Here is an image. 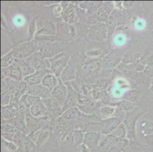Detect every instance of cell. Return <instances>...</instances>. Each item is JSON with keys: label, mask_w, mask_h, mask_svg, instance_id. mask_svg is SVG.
Instances as JSON below:
<instances>
[{"label": "cell", "mask_w": 153, "mask_h": 152, "mask_svg": "<svg viewBox=\"0 0 153 152\" xmlns=\"http://www.w3.org/2000/svg\"><path fill=\"white\" fill-rule=\"evenodd\" d=\"M69 56L66 53H59L54 58L51 59V69L54 72L56 76H59L65 67L67 66Z\"/></svg>", "instance_id": "cell-1"}, {"label": "cell", "mask_w": 153, "mask_h": 152, "mask_svg": "<svg viewBox=\"0 0 153 152\" xmlns=\"http://www.w3.org/2000/svg\"><path fill=\"white\" fill-rule=\"evenodd\" d=\"M37 45L34 43H26L20 46L19 49L13 50L17 59L26 58L35 51Z\"/></svg>", "instance_id": "cell-2"}, {"label": "cell", "mask_w": 153, "mask_h": 152, "mask_svg": "<svg viewBox=\"0 0 153 152\" xmlns=\"http://www.w3.org/2000/svg\"><path fill=\"white\" fill-rule=\"evenodd\" d=\"M50 73H51V70L47 69L37 71V72H34V74L24 78V82H25L26 83L29 84L30 85H37L42 82L45 75Z\"/></svg>", "instance_id": "cell-3"}, {"label": "cell", "mask_w": 153, "mask_h": 152, "mask_svg": "<svg viewBox=\"0 0 153 152\" xmlns=\"http://www.w3.org/2000/svg\"><path fill=\"white\" fill-rule=\"evenodd\" d=\"M52 97L55 99L57 102L60 104L63 103H66V100L67 99V90L64 85L62 83H59L53 90L51 92Z\"/></svg>", "instance_id": "cell-4"}, {"label": "cell", "mask_w": 153, "mask_h": 152, "mask_svg": "<svg viewBox=\"0 0 153 152\" xmlns=\"http://www.w3.org/2000/svg\"><path fill=\"white\" fill-rule=\"evenodd\" d=\"M30 114L35 118H44L47 115V109L44 106L42 100H38L34 105L30 107Z\"/></svg>", "instance_id": "cell-5"}, {"label": "cell", "mask_w": 153, "mask_h": 152, "mask_svg": "<svg viewBox=\"0 0 153 152\" xmlns=\"http://www.w3.org/2000/svg\"><path fill=\"white\" fill-rule=\"evenodd\" d=\"M103 122L104 127L102 132L104 134H108L114 132L117 128V125L120 123V120L118 118H108L103 121Z\"/></svg>", "instance_id": "cell-6"}, {"label": "cell", "mask_w": 153, "mask_h": 152, "mask_svg": "<svg viewBox=\"0 0 153 152\" xmlns=\"http://www.w3.org/2000/svg\"><path fill=\"white\" fill-rule=\"evenodd\" d=\"M99 141V134L98 132H87L85 134L84 143L88 148H92L95 147Z\"/></svg>", "instance_id": "cell-7"}, {"label": "cell", "mask_w": 153, "mask_h": 152, "mask_svg": "<svg viewBox=\"0 0 153 152\" xmlns=\"http://www.w3.org/2000/svg\"><path fill=\"white\" fill-rule=\"evenodd\" d=\"M41 84L45 87L50 89L51 90H53L59 85V82H58V79H56L55 75H53L52 73H50L44 76L42 82H41Z\"/></svg>", "instance_id": "cell-8"}, {"label": "cell", "mask_w": 153, "mask_h": 152, "mask_svg": "<svg viewBox=\"0 0 153 152\" xmlns=\"http://www.w3.org/2000/svg\"><path fill=\"white\" fill-rule=\"evenodd\" d=\"M42 102L44 103V106L47 109V110L51 111L53 113L58 114L60 113V107H59V102H57L55 99L53 98H47L44 99L42 100Z\"/></svg>", "instance_id": "cell-9"}, {"label": "cell", "mask_w": 153, "mask_h": 152, "mask_svg": "<svg viewBox=\"0 0 153 152\" xmlns=\"http://www.w3.org/2000/svg\"><path fill=\"white\" fill-rule=\"evenodd\" d=\"M17 116V110L12 106H2V117L4 119H12Z\"/></svg>", "instance_id": "cell-10"}, {"label": "cell", "mask_w": 153, "mask_h": 152, "mask_svg": "<svg viewBox=\"0 0 153 152\" xmlns=\"http://www.w3.org/2000/svg\"><path fill=\"white\" fill-rule=\"evenodd\" d=\"M39 100L38 97H35V96H32L30 94H24L20 100V104L23 105L25 107H31L34 105L37 100Z\"/></svg>", "instance_id": "cell-11"}, {"label": "cell", "mask_w": 153, "mask_h": 152, "mask_svg": "<svg viewBox=\"0 0 153 152\" xmlns=\"http://www.w3.org/2000/svg\"><path fill=\"white\" fill-rule=\"evenodd\" d=\"M9 69H10V77L12 79L19 81L22 79V76L23 75L19 66V62H15V64L9 66Z\"/></svg>", "instance_id": "cell-12"}, {"label": "cell", "mask_w": 153, "mask_h": 152, "mask_svg": "<svg viewBox=\"0 0 153 152\" xmlns=\"http://www.w3.org/2000/svg\"><path fill=\"white\" fill-rule=\"evenodd\" d=\"M19 66H20L21 71L22 72V75L24 77L28 76V75H32L34 73V67L32 66V65L29 62H19Z\"/></svg>", "instance_id": "cell-13"}, {"label": "cell", "mask_w": 153, "mask_h": 152, "mask_svg": "<svg viewBox=\"0 0 153 152\" xmlns=\"http://www.w3.org/2000/svg\"><path fill=\"white\" fill-rule=\"evenodd\" d=\"M17 59L15 56V53H14L13 51H12L11 53H9V54H7L6 56H5L4 57H2V66L3 68L7 66H9V65H12L13 64H15V62H17Z\"/></svg>", "instance_id": "cell-14"}, {"label": "cell", "mask_w": 153, "mask_h": 152, "mask_svg": "<svg viewBox=\"0 0 153 152\" xmlns=\"http://www.w3.org/2000/svg\"><path fill=\"white\" fill-rule=\"evenodd\" d=\"M62 79L63 81L71 80V79L75 78V72H74V67L72 63H69L67 66L65 68L63 72H62Z\"/></svg>", "instance_id": "cell-15"}, {"label": "cell", "mask_w": 153, "mask_h": 152, "mask_svg": "<svg viewBox=\"0 0 153 152\" xmlns=\"http://www.w3.org/2000/svg\"><path fill=\"white\" fill-rule=\"evenodd\" d=\"M25 123L27 129H28L30 131H32V130H34L36 127H37L39 122L37 119V118H35V117L33 116L31 114L27 113V115H26Z\"/></svg>", "instance_id": "cell-16"}, {"label": "cell", "mask_w": 153, "mask_h": 152, "mask_svg": "<svg viewBox=\"0 0 153 152\" xmlns=\"http://www.w3.org/2000/svg\"><path fill=\"white\" fill-rule=\"evenodd\" d=\"M38 53L41 56L42 58H46V57L51 58L55 54L57 53V50H54L53 47H44L40 50V52Z\"/></svg>", "instance_id": "cell-17"}, {"label": "cell", "mask_w": 153, "mask_h": 152, "mask_svg": "<svg viewBox=\"0 0 153 152\" xmlns=\"http://www.w3.org/2000/svg\"><path fill=\"white\" fill-rule=\"evenodd\" d=\"M56 29L55 26L52 23H49L45 25V27L37 32V34H43V35H47V34H55Z\"/></svg>", "instance_id": "cell-18"}, {"label": "cell", "mask_w": 153, "mask_h": 152, "mask_svg": "<svg viewBox=\"0 0 153 152\" xmlns=\"http://www.w3.org/2000/svg\"><path fill=\"white\" fill-rule=\"evenodd\" d=\"M126 42V37L125 34L122 33H119L115 35L114 37V44L118 47H122L124 46Z\"/></svg>", "instance_id": "cell-19"}, {"label": "cell", "mask_w": 153, "mask_h": 152, "mask_svg": "<svg viewBox=\"0 0 153 152\" xmlns=\"http://www.w3.org/2000/svg\"><path fill=\"white\" fill-rule=\"evenodd\" d=\"M50 135H51V133L48 131H43V132H41L38 135V137H37V145L39 146V147H41L45 143L46 141L48 139Z\"/></svg>", "instance_id": "cell-20"}, {"label": "cell", "mask_w": 153, "mask_h": 152, "mask_svg": "<svg viewBox=\"0 0 153 152\" xmlns=\"http://www.w3.org/2000/svg\"><path fill=\"white\" fill-rule=\"evenodd\" d=\"M78 111L77 109L76 108H71L68 110L64 114H62V117L64 119H75L78 115Z\"/></svg>", "instance_id": "cell-21"}, {"label": "cell", "mask_w": 153, "mask_h": 152, "mask_svg": "<svg viewBox=\"0 0 153 152\" xmlns=\"http://www.w3.org/2000/svg\"><path fill=\"white\" fill-rule=\"evenodd\" d=\"M25 18L22 15H15L13 18V19H12V22H13V24H15V26L19 27H23L24 25H25Z\"/></svg>", "instance_id": "cell-22"}, {"label": "cell", "mask_w": 153, "mask_h": 152, "mask_svg": "<svg viewBox=\"0 0 153 152\" xmlns=\"http://www.w3.org/2000/svg\"><path fill=\"white\" fill-rule=\"evenodd\" d=\"M125 91H126L125 89L122 88L119 86L114 85V87H113L112 90H111V94H112L113 97H116V98H120L123 95Z\"/></svg>", "instance_id": "cell-23"}, {"label": "cell", "mask_w": 153, "mask_h": 152, "mask_svg": "<svg viewBox=\"0 0 153 152\" xmlns=\"http://www.w3.org/2000/svg\"><path fill=\"white\" fill-rule=\"evenodd\" d=\"M117 106L123 110L125 111H130L134 107V104L130 101H126V100H122L120 102L117 104Z\"/></svg>", "instance_id": "cell-24"}, {"label": "cell", "mask_w": 153, "mask_h": 152, "mask_svg": "<svg viewBox=\"0 0 153 152\" xmlns=\"http://www.w3.org/2000/svg\"><path fill=\"white\" fill-rule=\"evenodd\" d=\"M95 102L89 103V104H86V105L80 106V107H79V109H80L83 113H85L89 114L93 112V110H94V109L95 108Z\"/></svg>", "instance_id": "cell-25"}, {"label": "cell", "mask_w": 153, "mask_h": 152, "mask_svg": "<svg viewBox=\"0 0 153 152\" xmlns=\"http://www.w3.org/2000/svg\"><path fill=\"white\" fill-rule=\"evenodd\" d=\"M85 135L81 130H76L74 132V141L77 145H81L84 142Z\"/></svg>", "instance_id": "cell-26"}, {"label": "cell", "mask_w": 153, "mask_h": 152, "mask_svg": "<svg viewBox=\"0 0 153 152\" xmlns=\"http://www.w3.org/2000/svg\"><path fill=\"white\" fill-rule=\"evenodd\" d=\"M114 107H104L101 109V114L104 117H109L114 113Z\"/></svg>", "instance_id": "cell-27"}, {"label": "cell", "mask_w": 153, "mask_h": 152, "mask_svg": "<svg viewBox=\"0 0 153 152\" xmlns=\"http://www.w3.org/2000/svg\"><path fill=\"white\" fill-rule=\"evenodd\" d=\"M146 26V22L143 19H138L134 23V27L137 30H144Z\"/></svg>", "instance_id": "cell-28"}, {"label": "cell", "mask_w": 153, "mask_h": 152, "mask_svg": "<svg viewBox=\"0 0 153 152\" xmlns=\"http://www.w3.org/2000/svg\"><path fill=\"white\" fill-rule=\"evenodd\" d=\"M112 135L115 138H122L125 135V129L124 126L123 125H120L119 127L117 128L114 132H112Z\"/></svg>", "instance_id": "cell-29"}, {"label": "cell", "mask_w": 153, "mask_h": 152, "mask_svg": "<svg viewBox=\"0 0 153 152\" xmlns=\"http://www.w3.org/2000/svg\"><path fill=\"white\" fill-rule=\"evenodd\" d=\"M2 130L5 133H14L17 131V128L15 127L12 124H2Z\"/></svg>", "instance_id": "cell-30"}, {"label": "cell", "mask_w": 153, "mask_h": 152, "mask_svg": "<svg viewBox=\"0 0 153 152\" xmlns=\"http://www.w3.org/2000/svg\"><path fill=\"white\" fill-rule=\"evenodd\" d=\"M76 97H75L74 94H69L68 96L67 99L66 100V107H75L76 105Z\"/></svg>", "instance_id": "cell-31"}, {"label": "cell", "mask_w": 153, "mask_h": 152, "mask_svg": "<svg viewBox=\"0 0 153 152\" xmlns=\"http://www.w3.org/2000/svg\"><path fill=\"white\" fill-rule=\"evenodd\" d=\"M78 102L82 105H86L90 103V98L85 95L79 94L78 95Z\"/></svg>", "instance_id": "cell-32"}, {"label": "cell", "mask_w": 153, "mask_h": 152, "mask_svg": "<svg viewBox=\"0 0 153 152\" xmlns=\"http://www.w3.org/2000/svg\"><path fill=\"white\" fill-rule=\"evenodd\" d=\"M3 143L5 148L8 149L9 151H15L17 150V146L15 145L13 142H9V141H6L5 140V139H3Z\"/></svg>", "instance_id": "cell-33"}, {"label": "cell", "mask_w": 153, "mask_h": 152, "mask_svg": "<svg viewBox=\"0 0 153 152\" xmlns=\"http://www.w3.org/2000/svg\"><path fill=\"white\" fill-rule=\"evenodd\" d=\"M36 26H35V20H33L30 22V24L28 27V32H29V39L31 40L32 37H34V32H35Z\"/></svg>", "instance_id": "cell-34"}, {"label": "cell", "mask_w": 153, "mask_h": 152, "mask_svg": "<svg viewBox=\"0 0 153 152\" xmlns=\"http://www.w3.org/2000/svg\"><path fill=\"white\" fill-rule=\"evenodd\" d=\"M100 63H101V62H100L99 60H94L92 61V62H90L86 67H87L89 70L94 71L95 70V69H98V67L100 66Z\"/></svg>", "instance_id": "cell-35"}, {"label": "cell", "mask_w": 153, "mask_h": 152, "mask_svg": "<svg viewBox=\"0 0 153 152\" xmlns=\"http://www.w3.org/2000/svg\"><path fill=\"white\" fill-rule=\"evenodd\" d=\"M107 86V82H98L95 85L96 89H103Z\"/></svg>", "instance_id": "cell-36"}, {"label": "cell", "mask_w": 153, "mask_h": 152, "mask_svg": "<svg viewBox=\"0 0 153 152\" xmlns=\"http://www.w3.org/2000/svg\"><path fill=\"white\" fill-rule=\"evenodd\" d=\"M91 94H91V96H92L93 99H97L98 97H99L100 93L97 90H93Z\"/></svg>", "instance_id": "cell-37"}]
</instances>
